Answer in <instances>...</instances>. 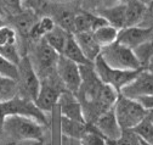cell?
Listing matches in <instances>:
<instances>
[{
	"instance_id": "obj_35",
	"label": "cell",
	"mask_w": 153,
	"mask_h": 145,
	"mask_svg": "<svg viewBox=\"0 0 153 145\" xmlns=\"http://www.w3.org/2000/svg\"><path fill=\"white\" fill-rule=\"evenodd\" d=\"M129 0H102V3L105 4V7H111V6H116L120 4H126Z\"/></svg>"
},
{
	"instance_id": "obj_24",
	"label": "cell",
	"mask_w": 153,
	"mask_h": 145,
	"mask_svg": "<svg viewBox=\"0 0 153 145\" xmlns=\"http://www.w3.org/2000/svg\"><path fill=\"white\" fill-rule=\"evenodd\" d=\"M20 95L18 82L0 76V102L9 101Z\"/></svg>"
},
{
	"instance_id": "obj_3",
	"label": "cell",
	"mask_w": 153,
	"mask_h": 145,
	"mask_svg": "<svg viewBox=\"0 0 153 145\" xmlns=\"http://www.w3.org/2000/svg\"><path fill=\"white\" fill-rule=\"evenodd\" d=\"M113 108L123 132L132 131L148 115V111L139 100L129 99L122 94H119Z\"/></svg>"
},
{
	"instance_id": "obj_10",
	"label": "cell",
	"mask_w": 153,
	"mask_h": 145,
	"mask_svg": "<svg viewBox=\"0 0 153 145\" xmlns=\"http://www.w3.org/2000/svg\"><path fill=\"white\" fill-rule=\"evenodd\" d=\"M120 94L132 100H141L153 95V75L148 70L142 68L139 75L120 90Z\"/></svg>"
},
{
	"instance_id": "obj_33",
	"label": "cell",
	"mask_w": 153,
	"mask_h": 145,
	"mask_svg": "<svg viewBox=\"0 0 153 145\" xmlns=\"http://www.w3.org/2000/svg\"><path fill=\"white\" fill-rule=\"evenodd\" d=\"M140 26L146 28H153V1L148 6H146V12Z\"/></svg>"
},
{
	"instance_id": "obj_16",
	"label": "cell",
	"mask_w": 153,
	"mask_h": 145,
	"mask_svg": "<svg viewBox=\"0 0 153 145\" xmlns=\"http://www.w3.org/2000/svg\"><path fill=\"white\" fill-rule=\"evenodd\" d=\"M125 11H126V4H120L111 7H103L97 11V15L103 17L108 22V25L120 31L125 28Z\"/></svg>"
},
{
	"instance_id": "obj_28",
	"label": "cell",
	"mask_w": 153,
	"mask_h": 145,
	"mask_svg": "<svg viewBox=\"0 0 153 145\" xmlns=\"http://www.w3.org/2000/svg\"><path fill=\"white\" fill-rule=\"evenodd\" d=\"M0 76L18 82V77H20L18 66L12 64V62H10V61H7L3 56H0Z\"/></svg>"
},
{
	"instance_id": "obj_30",
	"label": "cell",
	"mask_w": 153,
	"mask_h": 145,
	"mask_svg": "<svg viewBox=\"0 0 153 145\" xmlns=\"http://www.w3.org/2000/svg\"><path fill=\"white\" fill-rule=\"evenodd\" d=\"M16 32L10 27H0V46L16 44Z\"/></svg>"
},
{
	"instance_id": "obj_13",
	"label": "cell",
	"mask_w": 153,
	"mask_h": 145,
	"mask_svg": "<svg viewBox=\"0 0 153 145\" xmlns=\"http://www.w3.org/2000/svg\"><path fill=\"white\" fill-rule=\"evenodd\" d=\"M57 105L60 106L61 117H66L79 122H86L83 112V106L75 94L68 92V90H65L61 94Z\"/></svg>"
},
{
	"instance_id": "obj_36",
	"label": "cell",
	"mask_w": 153,
	"mask_h": 145,
	"mask_svg": "<svg viewBox=\"0 0 153 145\" xmlns=\"http://www.w3.org/2000/svg\"><path fill=\"white\" fill-rule=\"evenodd\" d=\"M145 68H146V70H148V71L151 72V73L153 75V56H151V58H149V60L147 61V64H146Z\"/></svg>"
},
{
	"instance_id": "obj_34",
	"label": "cell",
	"mask_w": 153,
	"mask_h": 145,
	"mask_svg": "<svg viewBox=\"0 0 153 145\" xmlns=\"http://www.w3.org/2000/svg\"><path fill=\"white\" fill-rule=\"evenodd\" d=\"M139 101L142 104V106L146 108L147 111L153 110V95L147 96V98H143V99H141V100H139Z\"/></svg>"
},
{
	"instance_id": "obj_11",
	"label": "cell",
	"mask_w": 153,
	"mask_h": 145,
	"mask_svg": "<svg viewBox=\"0 0 153 145\" xmlns=\"http://www.w3.org/2000/svg\"><path fill=\"white\" fill-rule=\"evenodd\" d=\"M97 128V131L102 134V137L108 141V144L116 143L122 139L123 129L118 123L117 116L114 114V108H111L103 115H101L96 121L92 123Z\"/></svg>"
},
{
	"instance_id": "obj_25",
	"label": "cell",
	"mask_w": 153,
	"mask_h": 145,
	"mask_svg": "<svg viewBox=\"0 0 153 145\" xmlns=\"http://www.w3.org/2000/svg\"><path fill=\"white\" fill-rule=\"evenodd\" d=\"M132 132L137 135V138L142 141V144L153 145V123L148 118V116L141 123H139L132 129Z\"/></svg>"
},
{
	"instance_id": "obj_7",
	"label": "cell",
	"mask_w": 153,
	"mask_h": 145,
	"mask_svg": "<svg viewBox=\"0 0 153 145\" xmlns=\"http://www.w3.org/2000/svg\"><path fill=\"white\" fill-rule=\"evenodd\" d=\"M18 72H20L18 87H20V93H22L21 96L27 98L35 102L40 92L42 79L39 75L36 73V71L30 61V58L22 56L20 64H18Z\"/></svg>"
},
{
	"instance_id": "obj_39",
	"label": "cell",
	"mask_w": 153,
	"mask_h": 145,
	"mask_svg": "<svg viewBox=\"0 0 153 145\" xmlns=\"http://www.w3.org/2000/svg\"><path fill=\"white\" fill-rule=\"evenodd\" d=\"M6 145H16L15 143H9V144H6Z\"/></svg>"
},
{
	"instance_id": "obj_17",
	"label": "cell",
	"mask_w": 153,
	"mask_h": 145,
	"mask_svg": "<svg viewBox=\"0 0 153 145\" xmlns=\"http://www.w3.org/2000/svg\"><path fill=\"white\" fill-rule=\"evenodd\" d=\"M91 123L73 121L66 117H61V132L63 137L79 140L84 134L91 129Z\"/></svg>"
},
{
	"instance_id": "obj_37",
	"label": "cell",
	"mask_w": 153,
	"mask_h": 145,
	"mask_svg": "<svg viewBox=\"0 0 153 145\" xmlns=\"http://www.w3.org/2000/svg\"><path fill=\"white\" fill-rule=\"evenodd\" d=\"M136 1H139V3H141L142 5H145V6H148L153 0H136Z\"/></svg>"
},
{
	"instance_id": "obj_27",
	"label": "cell",
	"mask_w": 153,
	"mask_h": 145,
	"mask_svg": "<svg viewBox=\"0 0 153 145\" xmlns=\"http://www.w3.org/2000/svg\"><path fill=\"white\" fill-rule=\"evenodd\" d=\"M79 143L80 145H108V141L94 124L91 126V129L79 139Z\"/></svg>"
},
{
	"instance_id": "obj_26",
	"label": "cell",
	"mask_w": 153,
	"mask_h": 145,
	"mask_svg": "<svg viewBox=\"0 0 153 145\" xmlns=\"http://www.w3.org/2000/svg\"><path fill=\"white\" fill-rule=\"evenodd\" d=\"M56 26L61 27L62 29H65L66 32L74 34L75 32V26H74V21H75V13H73L72 11L68 10H61L55 15L53 19Z\"/></svg>"
},
{
	"instance_id": "obj_6",
	"label": "cell",
	"mask_w": 153,
	"mask_h": 145,
	"mask_svg": "<svg viewBox=\"0 0 153 145\" xmlns=\"http://www.w3.org/2000/svg\"><path fill=\"white\" fill-rule=\"evenodd\" d=\"M65 90L66 88L63 83L55 72V73L42 79L40 92L35 100V105L44 114L51 112L53 106H56L57 102H59V99Z\"/></svg>"
},
{
	"instance_id": "obj_31",
	"label": "cell",
	"mask_w": 153,
	"mask_h": 145,
	"mask_svg": "<svg viewBox=\"0 0 153 145\" xmlns=\"http://www.w3.org/2000/svg\"><path fill=\"white\" fill-rule=\"evenodd\" d=\"M22 6L25 10L39 12L46 6V0H22Z\"/></svg>"
},
{
	"instance_id": "obj_5",
	"label": "cell",
	"mask_w": 153,
	"mask_h": 145,
	"mask_svg": "<svg viewBox=\"0 0 153 145\" xmlns=\"http://www.w3.org/2000/svg\"><path fill=\"white\" fill-rule=\"evenodd\" d=\"M94 68L96 71L99 78L102 81V83L114 88L119 94H120V90L135 78L139 75V72L141 71V70L123 71V70L113 68L105 62V60L102 59L101 55L94 61Z\"/></svg>"
},
{
	"instance_id": "obj_38",
	"label": "cell",
	"mask_w": 153,
	"mask_h": 145,
	"mask_svg": "<svg viewBox=\"0 0 153 145\" xmlns=\"http://www.w3.org/2000/svg\"><path fill=\"white\" fill-rule=\"evenodd\" d=\"M147 116H148V118H149V120L152 121V123H153V110L148 111V115H147Z\"/></svg>"
},
{
	"instance_id": "obj_19",
	"label": "cell",
	"mask_w": 153,
	"mask_h": 145,
	"mask_svg": "<svg viewBox=\"0 0 153 145\" xmlns=\"http://www.w3.org/2000/svg\"><path fill=\"white\" fill-rule=\"evenodd\" d=\"M62 55L72 61H74L75 64H78L79 66H88V65H94L91 64L86 58L85 55L83 54L80 46L78 45V43H76L74 35L71 34L68 37V40L66 43V46H65V50L62 52Z\"/></svg>"
},
{
	"instance_id": "obj_23",
	"label": "cell",
	"mask_w": 153,
	"mask_h": 145,
	"mask_svg": "<svg viewBox=\"0 0 153 145\" xmlns=\"http://www.w3.org/2000/svg\"><path fill=\"white\" fill-rule=\"evenodd\" d=\"M55 27H56V23L52 17L44 16L36 21V23L34 25V27L32 28V31L29 33V37L38 42V40L45 38V35L48 33H50Z\"/></svg>"
},
{
	"instance_id": "obj_18",
	"label": "cell",
	"mask_w": 153,
	"mask_h": 145,
	"mask_svg": "<svg viewBox=\"0 0 153 145\" xmlns=\"http://www.w3.org/2000/svg\"><path fill=\"white\" fill-rule=\"evenodd\" d=\"M146 12V6L136 0H129L125 11V27L140 26Z\"/></svg>"
},
{
	"instance_id": "obj_9",
	"label": "cell",
	"mask_w": 153,
	"mask_h": 145,
	"mask_svg": "<svg viewBox=\"0 0 153 145\" xmlns=\"http://www.w3.org/2000/svg\"><path fill=\"white\" fill-rule=\"evenodd\" d=\"M56 73L63 83L66 90L73 94L78 93L82 84V71L78 64L61 55L57 61Z\"/></svg>"
},
{
	"instance_id": "obj_21",
	"label": "cell",
	"mask_w": 153,
	"mask_h": 145,
	"mask_svg": "<svg viewBox=\"0 0 153 145\" xmlns=\"http://www.w3.org/2000/svg\"><path fill=\"white\" fill-rule=\"evenodd\" d=\"M92 33H94L95 39L97 40L100 46L103 49V48L109 46V45H112V44H114L117 42L119 29H117L116 27H113L111 25H106V26H102V27L97 28Z\"/></svg>"
},
{
	"instance_id": "obj_32",
	"label": "cell",
	"mask_w": 153,
	"mask_h": 145,
	"mask_svg": "<svg viewBox=\"0 0 153 145\" xmlns=\"http://www.w3.org/2000/svg\"><path fill=\"white\" fill-rule=\"evenodd\" d=\"M3 3L5 7L9 10V12L12 13L13 16L21 13L25 10L22 6V0H3Z\"/></svg>"
},
{
	"instance_id": "obj_2",
	"label": "cell",
	"mask_w": 153,
	"mask_h": 145,
	"mask_svg": "<svg viewBox=\"0 0 153 145\" xmlns=\"http://www.w3.org/2000/svg\"><path fill=\"white\" fill-rule=\"evenodd\" d=\"M3 128L15 140H33V141H42L44 131L43 124L38 121L26 117L12 115L4 118Z\"/></svg>"
},
{
	"instance_id": "obj_22",
	"label": "cell",
	"mask_w": 153,
	"mask_h": 145,
	"mask_svg": "<svg viewBox=\"0 0 153 145\" xmlns=\"http://www.w3.org/2000/svg\"><path fill=\"white\" fill-rule=\"evenodd\" d=\"M36 13L30 10H23L21 13L15 16V25L21 34L29 35L32 28L36 23Z\"/></svg>"
},
{
	"instance_id": "obj_29",
	"label": "cell",
	"mask_w": 153,
	"mask_h": 145,
	"mask_svg": "<svg viewBox=\"0 0 153 145\" xmlns=\"http://www.w3.org/2000/svg\"><path fill=\"white\" fill-rule=\"evenodd\" d=\"M0 56H3L7 61L15 64L18 66L22 56L18 52V49L16 48V44H10V45H4L0 46Z\"/></svg>"
},
{
	"instance_id": "obj_12",
	"label": "cell",
	"mask_w": 153,
	"mask_h": 145,
	"mask_svg": "<svg viewBox=\"0 0 153 145\" xmlns=\"http://www.w3.org/2000/svg\"><path fill=\"white\" fill-rule=\"evenodd\" d=\"M153 33V28H146L141 26L125 27L119 31L117 42L122 45H125L132 50L149 42V38Z\"/></svg>"
},
{
	"instance_id": "obj_14",
	"label": "cell",
	"mask_w": 153,
	"mask_h": 145,
	"mask_svg": "<svg viewBox=\"0 0 153 145\" xmlns=\"http://www.w3.org/2000/svg\"><path fill=\"white\" fill-rule=\"evenodd\" d=\"M73 35H74L76 43H78V45L80 46L85 58L91 64H94V61L101 55V51H102V48L100 46V44L94 37V33L92 32H82V33H75Z\"/></svg>"
},
{
	"instance_id": "obj_15",
	"label": "cell",
	"mask_w": 153,
	"mask_h": 145,
	"mask_svg": "<svg viewBox=\"0 0 153 145\" xmlns=\"http://www.w3.org/2000/svg\"><path fill=\"white\" fill-rule=\"evenodd\" d=\"M108 25V22L101 17L100 15H94L90 12L80 11L78 13H75V33H82V32H95L97 28Z\"/></svg>"
},
{
	"instance_id": "obj_8",
	"label": "cell",
	"mask_w": 153,
	"mask_h": 145,
	"mask_svg": "<svg viewBox=\"0 0 153 145\" xmlns=\"http://www.w3.org/2000/svg\"><path fill=\"white\" fill-rule=\"evenodd\" d=\"M60 54L56 50H53L46 40L43 38L36 42L35 50H34V60L35 64H33L36 73L39 75L40 79L52 75L56 72L57 61L60 59Z\"/></svg>"
},
{
	"instance_id": "obj_20",
	"label": "cell",
	"mask_w": 153,
	"mask_h": 145,
	"mask_svg": "<svg viewBox=\"0 0 153 145\" xmlns=\"http://www.w3.org/2000/svg\"><path fill=\"white\" fill-rule=\"evenodd\" d=\"M71 35V33L66 32L65 29H62L61 27L56 26L50 33H48L45 35V40L46 43L53 49L56 50L57 52L60 54V55H62V52L65 50V46H66V43L68 40V37Z\"/></svg>"
},
{
	"instance_id": "obj_1",
	"label": "cell",
	"mask_w": 153,
	"mask_h": 145,
	"mask_svg": "<svg viewBox=\"0 0 153 145\" xmlns=\"http://www.w3.org/2000/svg\"><path fill=\"white\" fill-rule=\"evenodd\" d=\"M82 84L76 98L83 106V112L88 123H94L101 115L114 107L119 93L114 88L102 83L94 65L80 66Z\"/></svg>"
},
{
	"instance_id": "obj_4",
	"label": "cell",
	"mask_w": 153,
	"mask_h": 145,
	"mask_svg": "<svg viewBox=\"0 0 153 145\" xmlns=\"http://www.w3.org/2000/svg\"><path fill=\"white\" fill-rule=\"evenodd\" d=\"M101 56L108 66L117 70L139 71L145 68L135 54V50L122 45L118 42L103 48L101 51Z\"/></svg>"
}]
</instances>
